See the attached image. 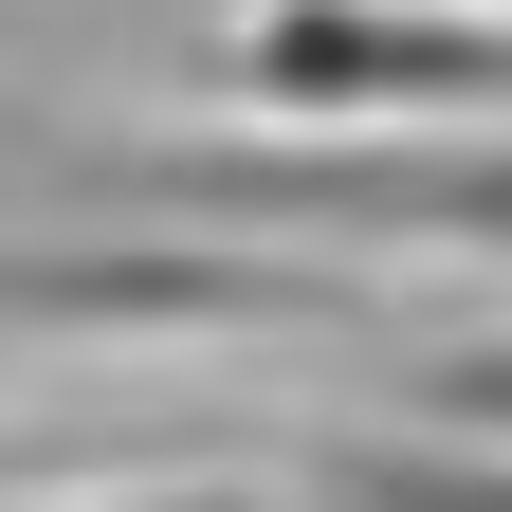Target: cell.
I'll use <instances>...</instances> for the list:
<instances>
[{
    "instance_id": "3957f363",
    "label": "cell",
    "mask_w": 512,
    "mask_h": 512,
    "mask_svg": "<svg viewBox=\"0 0 512 512\" xmlns=\"http://www.w3.org/2000/svg\"><path fill=\"white\" fill-rule=\"evenodd\" d=\"M165 512H238V494H165Z\"/></svg>"
},
{
    "instance_id": "6da1fadb",
    "label": "cell",
    "mask_w": 512,
    "mask_h": 512,
    "mask_svg": "<svg viewBox=\"0 0 512 512\" xmlns=\"http://www.w3.org/2000/svg\"><path fill=\"white\" fill-rule=\"evenodd\" d=\"M275 311H348V275H293V256H183V238H55V256H0V330H275Z\"/></svg>"
},
{
    "instance_id": "7a4b0ae2",
    "label": "cell",
    "mask_w": 512,
    "mask_h": 512,
    "mask_svg": "<svg viewBox=\"0 0 512 512\" xmlns=\"http://www.w3.org/2000/svg\"><path fill=\"white\" fill-rule=\"evenodd\" d=\"M238 74L256 92H293V110H494L512 92V37H458V19H348V0H275V19L238 37Z\"/></svg>"
}]
</instances>
